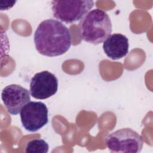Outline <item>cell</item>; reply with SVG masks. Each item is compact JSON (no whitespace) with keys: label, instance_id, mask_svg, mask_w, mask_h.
Returning a JSON list of instances; mask_svg holds the SVG:
<instances>
[{"label":"cell","instance_id":"obj_7","mask_svg":"<svg viewBox=\"0 0 153 153\" xmlns=\"http://www.w3.org/2000/svg\"><path fill=\"white\" fill-rule=\"evenodd\" d=\"M1 98L7 112L13 115L19 114L30 100L29 91L20 85L14 84L4 88Z\"/></svg>","mask_w":153,"mask_h":153},{"label":"cell","instance_id":"obj_6","mask_svg":"<svg viewBox=\"0 0 153 153\" xmlns=\"http://www.w3.org/2000/svg\"><path fill=\"white\" fill-rule=\"evenodd\" d=\"M58 80L52 73L44 71L36 73L30 83V95L36 99H46L56 93Z\"/></svg>","mask_w":153,"mask_h":153},{"label":"cell","instance_id":"obj_4","mask_svg":"<svg viewBox=\"0 0 153 153\" xmlns=\"http://www.w3.org/2000/svg\"><path fill=\"white\" fill-rule=\"evenodd\" d=\"M143 143L142 137L130 128L119 129L109 134L106 139V146L111 152H140Z\"/></svg>","mask_w":153,"mask_h":153},{"label":"cell","instance_id":"obj_2","mask_svg":"<svg viewBox=\"0 0 153 153\" xmlns=\"http://www.w3.org/2000/svg\"><path fill=\"white\" fill-rule=\"evenodd\" d=\"M80 36L84 41L94 44L104 42L112 32V23L108 14L96 8L89 11L79 25Z\"/></svg>","mask_w":153,"mask_h":153},{"label":"cell","instance_id":"obj_8","mask_svg":"<svg viewBox=\"0 0 153 153\" xmlns=\"http://www.w3.org/2000/svg\"><path fill=\"white\" fill-rule=\"evenodd\" d=\"M128 38L118 33L110 35L103 44L105 53L112 60H118L126 56L128 53Z\"/></svg>","mask_w":153,"mask_h":153},{"label":"cell","instance_id":"obj_1","mask_svg":"<svg viewBox=\"0 0 153 153\" xmlns=\"http://www.w3.org/2000/svg\"><path fill=\"white\" fill-rule=\"evenodd\" d=\"M33 41L39 54L48 57L58 56L69 49L71 32L62 22L50 19L39 23L35 32Z\"/></svg>","mask_w":153,"mask_h":153},{"label":"cell","instance_id":"obj_5","mask_svg":"<svg viewBox=\"0 0 153 153\" xmlns=\"http://www.w3.org/2000/svg\"><path fill=\"white\" fill-rule=\"evenodd\" d=\"M20 119L23 127L26 130L36 131L48 122L47 107L41 102H29L22 108Z\"/></svg>","mask_w":153,"mask_h":153},{"label":"cell","instance_id":"obj_3","mask_svg":"<svg viewBox=\"0 0 153 153\" xmlns=\"http://www.w3.org/2000/svg\"><path fill=\"white\" fill-rule=\"evenodd\" d=\"M94 7L91 0L53 1L51 8L54 17L65 23H73L81 20Z\"/></svg>","mask_w":153,"mask_h":153},{"label":"cell","instance_id":"obj_9","mask_svg":"<svg viewBox=\"0 0 153 153\" xmlns=\"http://www.w3.org/2000/svg\"><path fill=\"white\" fill-rule=\"evenodd\" d=\"M49 146L43 139H36L30 140L26 146V152L30 153H46L48 152Z\"/></svg>","mask_w":153,"mask_h":153}]
</instances>
